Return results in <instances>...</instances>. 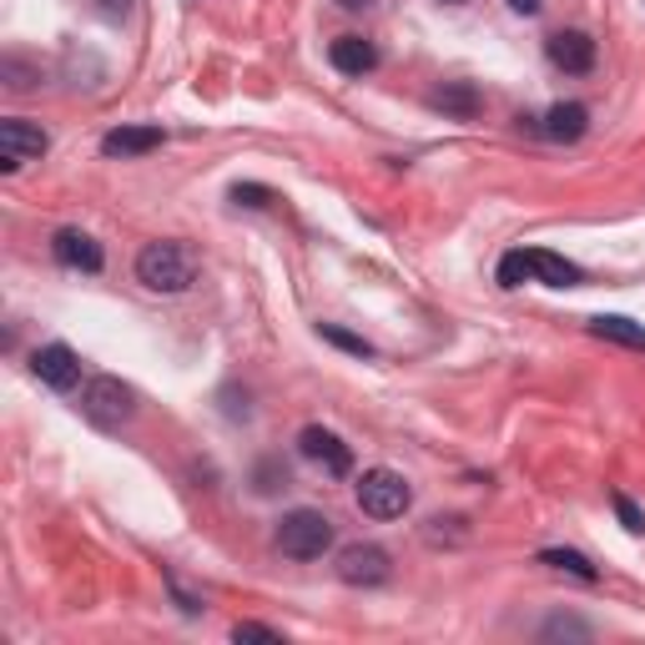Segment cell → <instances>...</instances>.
<instances>
[{
    "mask_svg": "<svg viewBox=\"0 0 645 645\" xmlns=\"http://www.w3.org/2000/svg\"><path fill=\"white\" fill-rule=\"evenodd\" d=\"M343 11H369V6H379V0H339Z\"/></svg>",
    "mask_w": 645,
    "mask_h": 645,
    "instance_id": "obj_26",
    "label": "cell"
},
{
    "mask_svg": "<svg viewBox=\"0 0 645 645\" xmlns=\"http://www.w3.org/2000/svg\"><path fill=\"white\" fill-rule=\"evenodd\" d=\"M51 252H56V263H61V268H77V273H101V263H107V258H101V242L87 238V232H77V228L56 232Z\"/></svg>",
    "mask_w": 645,
    "mask_h": 645,
    "instance_id": "obj_10",
    "label": "cell"
},
{
    "mask_svg": "<svg viewBox=\"0 0 645 645\" xmlns=\"http://www.w3.org/2000/svg\"><path fill=\"white\" fill-rule=\"evenodd\" d=\"M81 414H87L97 429H121V424H132V414H137L132 383L111 379V373H97V379L87 383V394H81Z\"/></svg>",
    "mask_w": 645,
    "mask_h": 645,
    "instance_id": "obj_3",
    "label": "cell"
},
{
    "mask_svg": "<svg viewBox=\"0 0 645 645\" xmlns=\"http://www.w3.org/2000/svg\"><path fill=\"white\" fill-rule=\"evenodd\" d=\"M615 514H621V525L631 530V535H645V514L635 510L631 494H615Z\"/></svg>",
    "mask_w": 645,
    "mask_h": 645,
    "instance_id": "obj_22",
    "label": "cell"
},
{
    "mask_svg": "<svg viewBox=\"0 0 645 645\" xmlns=\"http://www.w3.org/2000/svg\"><path fill=\"white\" fill-rule=\"evenodd\" d=\"M278 550L288 560H323L333 550V520L323 510H293L278 525Z\"/></svg>",
    "mask_w": 645,
    "mask_h": 645,
    "instance_id": "obj_2",
    "label": "cell"
},
{
    "mask_svg": "<svg viewBox=\"0 0 645 645\" xmlns=\"http://www.w3.org/2000/svg\"><path fill=\"white\" fill-rule=\"evenodd\" d=\"M429 101H434L444 117H460V121H470L474 111H480V91H474L470 81H444V87H439Z\"/></svg>",
    "mask_w": 645,
    "mask_h": 645,
    "instance_id": "obj_15",
    "label": "cell"
},
{
    "mask_svg": "<svg viewBox=\"0 0 645 645\" xmlns=\"http://www.w3.org/2000/svg\"><path fill=\"white\" fill-rule=\"evenodd\" d=\"M137 278L152 293H187L192 288V258H187L182 242H147L137 252Z\"/></svg>",
    "mask_w": 645,
    "mask_h": 645,
    "instance_id": "obj_1",
    "label": "cell"
},
{
    "mask_svg": "<svg viewBox=\"0 0 645 645\" xmlns=\"http://www.w3.org/2000/svg\"><path fill=\"white\" fill-rule=\"evenodd\" d=\"M323 339H329L333 349L353 353V359H373V343L359 339V333H349V329H339V323H323Z\"/></svg>",
    "mask_w": 645,
    "mask_h": 645,
    "instance_id": "obj_18",
    "label": "cell"
},
{
    "mask_svg": "<svg viewBox=\"0 0 645 645\" xmlns=\"http://www.w3.org/2000/svg\"><path fill=\"white\" fill-rule=\"evenodd\" d=\"M540 565H550V570H570L575 580H601V570H595L591 560L580 555V550H540Z\"/></svg>",
    "mask_w": 645,
    "mask_h": 645,
    "instance_id": "obj_17",
    "label": "cell"
},
{
    "mask_svg": "<svg viewBox=\"0 0 645 645\" xmlns=\"http://www.w3.org/2000/svg\"><path fill=\"white\" fill-rule=\"evenodd\" d=\"M46 147H51V137H46L36 121H26V117L0 121V172H21L26 162L46 157Z\"/></svg>",
    "mask_w": 645,
    "mask_h": 645,
    "instance_id": "obj_5",
    "label": "cell"
},
{
    "mask_svg": "<svg viewBox=\"0 0 645 645\" xmlns=\"http://www.w3.org/2000/svg\"><path fill=\"white\" fill-rule=\"evenodd\" d=\"M591 333H595V339L621 343V349H641L645 353V329H641V323H631V318H591Z\"/></svg>",
    "mask_w": 645,
    "mask_h": 645,
    "instance_id": "obj_16",
    "label": "cell"
},
{
    "mask_svg": "<svg viewBox=\"0 0 645 645\" xmlns=\"http://www.w3.org/2000/svg\"><path fill=\"white\" fill-rule=\"evenodd\" d=\"M127 6H132V0H101V16H111V21H117V16H127Z\"/></svg>",
    "mask_w": 645,
    "mask_h": 645,
    "instance_id": "obj_24",
    "label": "cell"
},
{
    "mask_svg": "<svg viewBox=\"0 0 645 645\" xmlns=\"http://www.w3.org/2000/svg\"><path fill=\"white\" fill-rule=\"evenodd\" d=\"M31 373L46 383V389L67 394V389H77V379H81V359L67 349V343H46V349H36Z\"/></svg>",
    "mask_w": 645,
    "mask_h": 645,
    "instance_id": "obj_8",
    "label": "cell"
},
{
    "mask_svg": "<svg viewBox=\"0 0 645 645\" xmlns=\"http://www.w3.org/2000/svg\"><path fill=\"white\" fill-rule=\"evenodd\" d=\"M444 6H464V0H444Z\"/></svg>",
    "mask_w": 645,
    "mask_h": 645,
    "instance_id": "obj_27",
    "label": "cell"
},
{
    "mask_svg": "<svg viewBox=\"0 0 645 645\" xmlns=\"http://www.w3.org/2000/svg\"><path fill=\"white\" fill-rule=\"evenodd\" d=\"M530 273L550 288H575L580 283V268L565 263L560 252H545V248H530Z\"/></svg>",
    "mask_w": 645,
    "mask_h": 645,
    "instance_id": "obj_14",
    "label": "cell"
},
{
    "mask_svg": "<svg viewBox=\"0 0 645 645\" xmlns=\"http://www.w3.org/2000/svg\"><path fill=\"white\" fill-rule=\"evenodd\" d=\"M389 550L379 545H349L339 550V580L343 585H383L389 580Z\"/></svg>",
    "mask_w": 645,
    "mask_h": 645,
    "instance_id": "obj_7",
    "label": "cell"
},
{
    "mask_svg": "<svg viewBox=\"0 0 645 645\" xmlns=\"http://www.w3.org/2000/svg\"><path fill=\"white\" fill-rule=\"evenodd\" d=\"M545 56L560 71H570V77H585L595 67V41L585 31H555L545 41Z\"/></svg>",
    "mask_w": 645,
    "mask_h": 645,
    "instance_id": "obj_9",
    "label": "cell"
},
{
    "mask_svg": "<svg viewBox=\"0 0 645 645\" xmlns=\"http://www.w3.org/2000/svg\"><path fill=\"white\" fill-rule=\"evenodd\" d=\"M298 449H303V460H313L318 470L333 474V480H349V474H353V449L343 444L333 429L308 424L303 434H298Z\"/></svg>",
    "mask_w": 645,
    "mask_h": 645,
    "instance_id": "obj_6",
    "label": "cell"
},
{
    "mask_svg": "<svg viewBox=\"0 0 645 645\" xmlns=\"http://www.w3.org/2000/svg\"><path fill=\"white\" fill-rule=\"evenodd\" d=\"M545 641H560V635H565V641H591V625L585 621H575V615H555V621H545Z\"/></svg>",
    "mask_w": 645,
    "mask_h": 645,
    "instance_id": "obj_19",
    "label": "cell"
},
{
    "mask_svg": "<svg viewBox=\"0 0 645 645\" xmlns=\"http://www.w3.org/2000/svg\"><path fill=\"white\" fill-rule=\"evenodd\" d=\"M232 202H248V208H263L268 187H232Z\"/></svg>",
    "mask_w": 645,
    "mask_h": 645,
    "instance_id": "obj_23",
    "label": "cell"
},
{
    "mask_svg": "<svg viewBox=\"0 0 645 645\" xmlns=\"http://www.w3.org/2000/svg\"><path fill=\"white\" fill-rule=\"evenodd\" d=\"M414 504V490L399 470H363L359 480V510L369 520H399V514Z\"/></svg>",
    "mask_w": 645,
    "mask_h": 645,
    "instance_id": "obj_4",
    "label": "cell"
},
{
    "mask_svg": "<svg viewBox=\"0 0 645 645\" xmlns=\"http://www.w3.org/2000/svg\"><path fill=\"white\" fill-rule=\"evenodd\" d=\"M232 641H268V645H283V631H273V625H258V621H242L232 625Z\"/></svg>",
    "mask_w": 645,
    "mask_h": 645,
    "instance_id": "obj_21",
    "label": "cell"
},
{
    "mask_svg": "<svg viewBox=\"0 0 645 645\" xmlns=\"http://www.w3.org/2000/svg\"><path fill=\"white\" fill-rule=\"evenodd\" d=\"M530 278V252H504L500 263V288H520Z\"/></svg>",
    "mask_w": 645,
    "mask_h": 645,
    "instance_id": "obj_20",
    "label": "cell"
},
{
    "mask_svg": "<svg viewBox=\"0 0 645 645\" xmlns=\"http://www.w3.org/2000/svg\"><path fill=\"white\" fill-rule=\"evenodd\" d=\"M329 61L343 77H369V71L379 67V46H373L369 36H339V41L329 46Z\"/></svg>",
    "mask_w": 645,
    "mask_h": 645,
    "instance_id": "obj_11",
    "label": "cell"
},
{
    "mask_svg": "<svg viewBox=\"0 0 645 645\" xmlns=\"http://www.w3.org/2000/svg\"><path fill=\"white\" fill-rule=\"evenodd\" d=\"M157 147H162V127H117V132L101 137L107 157H147Z\"/></svg>",
    "mask_w": 645,
    "mask_h": 645,
    "instance_id": "obj_13",
    "label": "cell"
},
{
    "mask_svg": "<svg viewBox=\"0 0 645 645\" xmlns=\"http://www.w3.org/2000/svg\"><path fill=\"white\" fill-rule=\"evenodd\" d=\"M510 6H514V11H520V16H535L540 6H545V0H510Z\"/></svg>",
    "mask_w": 645,
    "mask_h": 645,
    "instance_id": "obj_25",
    "label": "cell"
},
{
    "mask_svg": "<svg viewBox=\"0 0 645 645\" xmlns=\"http://www.w3.org/2000/svg\"><path fill=\"white\" fill-rule=\"evenodd\" d=\"M540 132H545L550 142H580V137L591 132V111L580 107V101H560V107H550V117L540 121Z\"/></svg>",
    "mask_w": 645,
    "mask_h": 645,
    "instance_id": "obj_12",
    "label": "cell"
}]
</instances>
